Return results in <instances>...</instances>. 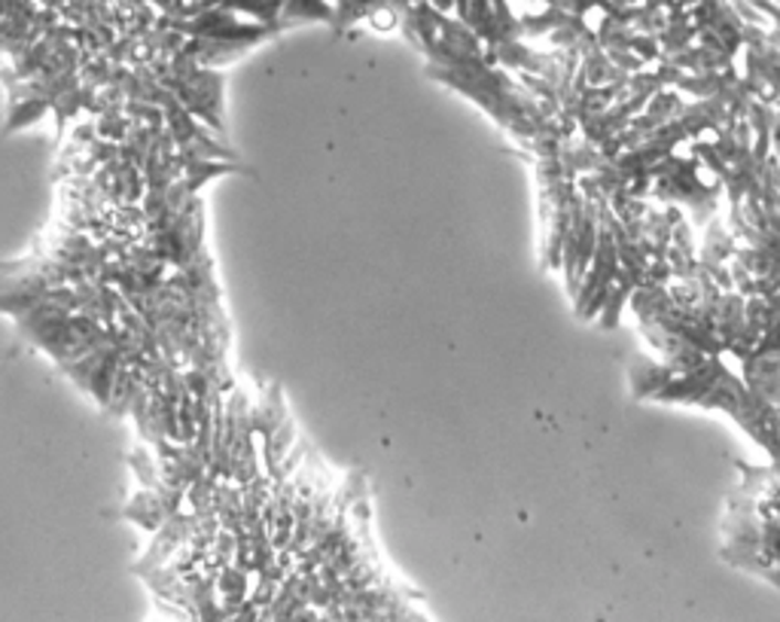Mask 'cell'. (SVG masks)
<instances>
[{"instance_id":"cell-2","label":"cell","mask_w":780,"mask_h":622,"mask_svg":"<svg viewBox=\"0 0 780 622\" xmlns=\"http://www.w3.org/2000/svg\"><path fill=\"white\" fill-rule=\"evenodd\" d=\"M135 573L180 622H433L390 571L363 473L320 455L277 381L241 379L202 440L138 445Z\"/></svg>"},{"instance_id":"cell-1","label":"cell","mask_w":780,"mask_h":622,"mask_svg":"<svg viewBox=\"0 0 780 622\" xmlns=\"http://www.w3.org/2000/svg\"><path fill=\"white\" fill-rule=\"evenodd\" d=\"M241 171L232 144L175 128L74 131L50 223L0 263V318L152 452L199 443L241 381L204 202Z\"/></svg>"},{"instance_id":"cell-3","label":"cell","mask_w":780,"mask_h":622,"mask_svg":"<svg viewBox=\"0 0 780 622\" xmlns=\"http://www.w3.org/2000/svg\"><path fill=\"white\" fill-rule=\"evenodd\" d=\"M296 25H329L327 0H0L7 131L175 128L232 144L223 67Z\"/></svg>"}]
</instances>
